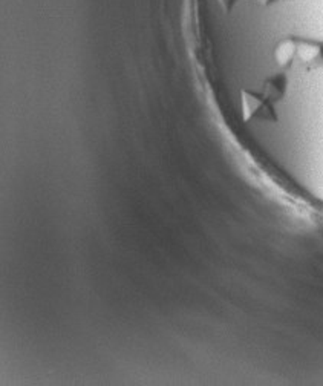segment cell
<instances>
[{"instance_id":"1","label":"cell","mask_w":323,"mask_h":386,"mask_svg":"<svg viewBox=\"0 0 323 386\" xmlns=\"http://www.w3.org/2000/svg\"><path fill=\"white\" fill-rule=\"evenodd\" d=\"M241 112L244 121L262 120V121H277V113L275 111V103L270 101L262 92L241 91Z\"/></svg>"},{"instance_id":"2","label":"cell","mask_w":323,"mask_h":386,"mask_svg":"<svg viewBox=\"0 0 323 386\" xmlns=\"http://www.w3.org/2000/svg\"><path fill=\"white\" fill-rule=\"evenodd\" d=\"M296 60L307 71L323 68V41L296 36Z\"/></svg>"},{"instance_id":"3","label":"cell","mask_w":323,"mask_h":386,"mask_svg":"<svg viewBox=\"0 0 323 386\" xmlns=\"http://www.w3.org/2000/svg\"><path fill=\"white\" fill-rule=\"evenodd\" d=\"M276 65L280 69H289L296 61V36H287L280 39L273 51Z\"/></svg>"},{"instance_id":"4","label":"cell","mask_w":323,"mask_h":386,"mask_svg":"<svg viewBox=\"0 0 323 386\" xmlns=\"http://www.w3.org/2000/svg\"><path fill=\"white\" fill-rule=\"evenodd\" d=\"M287 88H288V78L284 72H280V74H275L272 77L265 78L262 93L272 103H277L285 97Z\"/></svg>"},{"instance_id":"5","label":"cell","mask_w":323,"mask_h":386,"mask_svg":"<svg viewBox=\"0 0 323 386\" xmlns=\"http://www.w3.org/2000/svg\"><path fill=\"white\" fill-rule=\"evenodd\" d=\"M216 4L220 5V8L225 14H230L233 11V8L236 6L237 0H216Z\"/></svg>"},{"instance_id":"6","label":"cell","mask_w":323,"mask_h":386,"mask_svg":"<svg viewBox=\"0 0 323 386\" xmlns=\"http://www.w3.org/2000/svg\"><path fill=\"white\" fill-rule=\"evenodd\" d=\"M250 2L255 4L256 6H260V8H270L279 2H282V0H250Z\"/></svg>"}]
</instances>
